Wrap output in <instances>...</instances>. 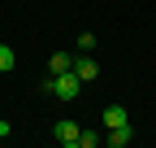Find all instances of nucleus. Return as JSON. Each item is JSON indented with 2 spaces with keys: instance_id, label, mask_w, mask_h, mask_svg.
<instances>
[{
  "instance_id": "obj_1",
  "label": "nucleus",
  "mask_w": 156,
  "mask_h": 148,
  "mask_svg": "<svg viewBox=\"0 0 156 148\" xmlns=\"http://www.w3.org/2000/svg\"><path fill=\"white\" fill-rule=\"evenodd\" d=\"M44 96H56V100H78V74L65 70V74H44V83H39Z\"/></svg>"
},
{
  "instance_id": "obj_2",
  "label": "nucleus",
  "mask_w": 156,
  "mask_h": 148,
  "mask_svg": "<svg viewBox=\"0 0 156 148\" xmlns=\"http://www.w3.org/2000/svg\"><path fill=\"white\" fill-rule=\"evenodd\" d=\"M74 74H78V83H95L100 79V61L83 52V57H74Z\"/></svg>"
},
{
  "instance_id": "obj_3",
  "label": "nucleus",
  "mask_w": 156,
  "mask_h": 148,
  "mask_svg": "<svg viewBox=\"0 0 156 148\" xmlns=\"http://www.w3.org/2000/svg\"><path fill=\"white\" fill-rule=\"evenodd\" d=\"M52 135H56V144L78 148V135H83V126H78V122H56V126H52Z\"/></svg>"
},
{
  "instance_id": "obj_4",
  "label": "nucleus",
  "mask_w": 156,
  "mask_h": 148,
  "mask_svg": "<svg viewBox=\"0 0 156 148\" xmlns=\"http://www.w3.org/2000/svg\"><path fill=\"white\" fill-rule=\"evenodd\" d=\"M130 139H134V126H130V122H126V126H108V135H104L108 148H126Z\"/></svg>"
},
{
  "instance_id": "obj_5",
  "label": "nucleus",
  "mask_w": 156,
  "mask_h": 148,
  "mask_svg": "<svg viewBox=\"0 0 156 148\" xmlns=\"http://www.w3.org/2000/svg\"><path fill=\"white\" fill-rule=\"evenodd\" d=\"M126 122H130V113H126L117 100H113V105H104V131H108V126H126Z\"/></svg>"
},
{
  "instance_id": "obj_6",
  "label": "nucleus",
  "mask_w": 156,
  "mask_h": 148,
  "mask_svg": "<svg viewBox=\"0 0 156 148\" xmlns=\"http://www.w3.org/2000/svg\"><path fill=\"white\" fill-rule=\"evenodd\" d=\"M65 70H74V57L69 52H52L48 57V74H65Z\"/></svg>"
},
{
  "instance_id": "obj_7",
  "label": "nucleus",
  "mask_w": 156,
  "mask_h": 148,
  "mask_svg": "<svg viewBox=\"0 0 156 148\" xmlns=\"http://www.w3.org/2000/svg\"><path fill=\"white\" fill-rule=\"evenodd\" d=\"M13 65H17V52H13L9 44H0V74H9Z\"/></svg>"
},
{
  "instance_id": "obj_8",
  "label": "nucleus",
  "mask_w": 156,
  "mask_h": 148,
  "mask_svg": "<svg viewBox=\"0 0 156 148\" xmlns=\"http://www.w3.org/2000/svg\"><path fill=\"white\" fill-rule=\"evenodd\" d=\"M104 144V135H95V131H83L78 135V148H100Z\"/></svg>"
},
{
  "instance_id": "obj_9",
  "label": "nucleus",
  "mask_w": 156,
  "mask_h": 148,
  "mask_svg": "<svg viewBox=\"0 0 156 148\" xmlns=\"http://www.w3.org/2000/svg\"><path fill=\"white\" fill-rule=\"evenodd\" d=\"M91 48H95V35L83 31V35H78V52H91Z\"/></svg>"
}]
</instances>
